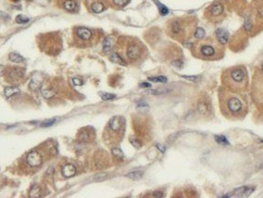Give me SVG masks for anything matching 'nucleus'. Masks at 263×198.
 I'll return each instance as SVG.
<instances>
[{
	"mask_svg": "<svg viewBox=\"0 0 263 198\" xmlns=\"http://www.w3.org/2000/svg\"><path fill=\"white\" fill-rule=\"evenodd\" d=\"M125 128V120L122 116H113L105 131V139L110 142H116L121 140Z\"/></svg>",
	"mask_w": 263,
	"mask_h": 198,
	"instance_id": "f257e3e1",
	"label": "nucleus"
},
{
	"mask_svg": "<svg viewBox=\"0 0 263 198\" xmlns=\"http://www.w3.org/2000/svg\"><path fill=\"white\" fill-rule=\"evenodd\" d=\"M26 162L31 168H38L43 163V157L38 152L33 151L27 155Z\"/></svg>",
	"mask_w": 263,
	"mask_h": 198,
	"instance_id": "f03ea898",
	"label": "nucleus"
},
{
	"mask_svg": "<svg viewBox=\"0 0 263 198\" xmlns=\"http://www.w3.org/2000/svg\"><path fill=\"white\" fill-rule=\"evenodd\" d=\"M142 54V49L140 47V46L136 45V44H133V45H129L126 51V55L127 58L131 61H137Z\"/></svg>",
	"mask_w": 263,
	"mask_h": 198,
	"instance_id": "7ed1b4c3",
	"label": "nucleus"
},
{
	"mask_svg": "<svg viewBox=\"0 0 263 198\" xmlns=\"http://www.w3.org/2000/svg\"><path fill=\"white\" fill-rule=\"evenodd\" d=\"M226 105H227V109L232 114L238 113L239 111L242 110V103L238 98H235V97L230 98L226 103Z\"/></svg>",
	"mask_w": 263,
	"mask_h": 198,
	"instance_id": "20e7f679",
	"label": "nucleus"
},
{
	"mask_svg": "<svg viewBox=\"0 0 263 198\" xmlns=\"http://www.w3.org/2000/svg\"><path fill=\"white\" fill-rule=\"evenodd\" d=\"M246 76V73L243 69L241 68H235L231 71L230 73V78L233 81V83L235 84H240L244 81Z\"/></svg>",
	"mask_w": 263,
	"mask_h": 198,
	"instance_id": "39448f33",
	"label": "nucleus"
},
{
	"mask_svg": "<svg viewBox=\"0 0 263 198\" xmlns=\"http://www.w3.org/2000/svg\"><path fill=\"white\" fill-rule=\"evenodd\" d=\"M229 33L227 30L223 29V28H219L216 30V36L218 41L222 44V45H225L228 40H229Z\"/></svg>",
	"mask_w": 263,
	"mask_h": 198,
	"instance_id": "423d86ee",
	"label": "nucleus"
},
{
	"mask_svg": "<svg viewBox=\"0 0 263 198\" xmlns=\"http://www.w3.org/2000/svg\"><path fill=\"white\" fill-rule=\"evenodd\" d=\"M76 35L83 41H87L92 37V32L91 30L85 28V27H80L76 30Z\"/></svg>",
	"mask_w": 263,
	"mask_h": 198,
	"instance_id": "0eeeda50",
	"label": "nucleus"
},
{
	"mask_svg": "<svg viewBox=\"0 0 263 198\" xmlns=\"http://www.w3.org/2000/svg\"><path fill=\"white\" fill-rule=\"evenodd\" d=\"M62 175L65 178H71L72 176H74L76 174V168L72 165V164H66L63 168H62Z\"/></svg>",
	"mask_w": 263,
	"mask_h": 198,
	"instance_id": "6e6552de",
	"label": "nucleus"
},
{
	"mask_svg": "<svg viewBox=\"0 0 263 198\" xmlns=\"http://www.w3.org/2000/svg\"><path fill=\"white\" fill-rule=\"evenodd\" d=\"M255 188L253 187H246V186H243L240 188H237L234 191V194L236 196H248L249 194H251L253 192Z\"/></svg>",
	"mask_w": 263,
	"mask_h": 198,
	"instance_id": "1a4fd4ad",
	"label": "nucleus"
},
{
	"mask_svg": "<svg viewBox=\"0 0 263 198\" xmlns=\"http://www.w3.org/2000/svg\"><path fill=\"white\" fill-rule=\"evenodd\" d=\"M209 10H210V14H211L212 16L219 17V16H221L223 13L224 8H223L222 4H221L219 2H216L211 7H210Z\"/></svg>",
	"mask_w": 263,
	"mask_h": 198,
	"instance_id": "9d476101",
	"label": "nucleus"
},
{
	"mask_svg": "<svg viewBox=\"0 0 263 198\" xmlns=\"http://www.w3.org/2000/svg\"><path fill=\"white\" fill-rule=\"evenodd\" d=\"M200 52L204 57H212L215 54V48L210 45H203L200 48Z\"/></svg>",
	"mask_w": 263,
	"mask_h": 198,
	"instance_id": "9b49d317",
	"label": "nucleus"
},
{
	"mask_svg": "<svg viewBox=\"0 0 263 198\" xmlns=\"http://www.w3.org/2000/svg\"><path fill=\"white\" fill-rule=\"evenodd\" d=\"M197 112L201 115H207L209 114L210 112V108H209V104L205 102V101H202V102H199L197 103Z\"/></svg>",
	"mask_w": 263,
	"mask_h": 198,
	"instance_id": "f8f14e48",
	"label": "nucleus"
},
{
	"mask_svg": "<svg viewBox=\"0 0 263 198\" xmlns=\"http://www.w3.org/2000/svg\"><path fill=\"white\" fill-rule=\"evenodd\" d=\"M110 60L112 63H117V64H120V65H122V66L127 65V63H126V62L124 61V59H123L119 53H117V52L111 53L110 56Z\"/></svg>",
	"mask_w": 263,
	"mask_h": 198,
	"instance_id": "ddd939ff",
	"label": "nucleus"
},
{
	"mask_svg": "<svg viewBox=\"0 0 263 198\" xmlns=\"http://www.w3.org/2000/svg\"><path fill=\"white\" fill-rule=\"evenodd\" d=\"M19 93H20V88L17 87H7L4 89V94L7 98H10Z\"/></svg>",
	"mask_w": 263,
	"mask_h": 198,
	"instance_id": "4468645a",
	"label": "nucleus"
},
{
	"mask_svg": "<svg viewBox=\"0 0 263 198\" xmlns=\"http://www.w3.org/2000/svg\"><path fill=\"white\" fill-rule=\"evenodd\" d=\"M41 92L44 98L45 99H50V98H53L57 92L56 90H54L53 88H50V87H42L41 88Z\"/></svg>",
	"mask_w": 263,
	"mask_h": 198,
	"instance_id": "2eb2a0df",
	"label": "nucleus"
},
{
	"mask_svg": "<svg viewBox=\"0 0 263 198\" xmlns=\"http://www.w3.org/2000/svg\"><path fill=\"white\" fill-rule=\"evenodd\" d=\"M9 59H10V61H11L12 63H21L24 62V58L17 52H11L9 55Z\"/></svg>",
	"mask_w": 263,
	"mask_h": 198,
	"instance_id": "dca6fc26",
	"label": "nucleus"
},
{
	"mask_svg": "<svg viewBox=\"0 0 263 198\" xmlns=\"http://www.w3.org/2000/svg\"><path fill=\"white\" fill-rule=\"evenodd\" d=\"M40 195H41V188L36 184L33 185L30 192H29V196L32 198H37Z\"/></svg>",
	"mask_w": 263,
	"mask_h": 198,
	"instance_id": "f3484780",
	"label": "nucleus"
},
{
	"mask_svg": "<svg viewBox=\"0 0 263 198\" xmlns=\"http://www.w3.org/2000/svg\"><path fill=\"white\" fill-rule=\"evenodd\" d=\"M63 7L68 11H74L77 8V3L74 0H66L63 4Z\"/></svg>",
	"mask_w": 263,
	"mask_h": 198,
	"instance_id": "a211bd4d",
	"label": "nucleus"
},
{
	"mask_svg": "<svg viewBox=\"0 0 263 198\" xmlns=\"http://www.w3.org/2000/svg\"><path fill=\"white\" fill-rule=\"evenodd\" d=\"M113 47V43L111 41V39L110 37H107L103 42V51L105 53L110 52Z\"/></svg>",
	"mask_w": 263,
	"mask_h": 198,
	"instance_id": "6ab92c4d",
	"label": "nucleus"
},
{
	"mask_svg": "<svg viewBox=\"0 0 263 198\" xmlns=\"http://www.w3.org/2000/svg\"><path fill=\"white\" fill-rule=\"evenodd\" d=\"M171 31L174 34H178L182 32V25L179 22H173L171 24Z\"/></svg>",
	"mask_w": 263,
	"mask_h": 198,
	"instance_id": "aec40b11",
	"label": "nucleus"
},
{
	"mask_svg": "<svg viewBox=\"0 0 263 198\" xmlns=\"http://www.w3.org/2000/svg\"><path fill=\"white\" fill-rule=\"evenodd\" d=\"M104 9H105V7L101 2H95L92 5V10L95 13H101L104 10Z\"/></svg>",
	"mask_w": 263,
	"mask_h": 198,
	"instance_id": "412c9836",
	"label": "nucleus"
},
{
	"mask_svg": "<svg viewBox=\"0 0 263 198\" xmlns=\"http://www.w3.org/2000/svg\"><path fill=\"white\" fill-rule=\"evenodd\" d=\"M143 175H144L143 171H133V172L127 174L126 177L129 179H132V180H139L143 177Z\"/></svg>",
	"mask_w": 263,
	"mask_h": 198,
	"instance_id": "4be33fe9",
	"label": "nucleus"
},
{
	"mask_svg": "<svg viewBox=\"0 0 263 198\" xmlns=\"http://www.w3.org/2000/svg\"><path fill=\"white\" fill-rule=\"evenodd\" d=\"M111 154H112L114 156H116L117 158H120V159H122V158L124 157L123 153L119 149L118 147H113V148H111Z\"/></svg>",
	"mask_w": 263,
	"mask_h": 198,
	"instance_id": "5701e85b",
	"label": "nucleus"
},
{
	"mask_svg": "<svg viewBox=\"0 0 263 198\" xmlns=\"http://www.w3.org/2000/svg\"><path fill=\"white\" fill-rule=\"evenodd\" d=\"M154 1L156 2V4L157 5V7H159V10H160V12H161V15H167L168 13H169V10L163 5V4H161L159 1H157V0H154Z\"/></svg>",
	"mask_w": 263,
	"mask_h": 198,
	"instance_id": "b1692460",
	"label": "nucleus"
},
{
	"mask_svg": "<svg viewBox=\"0 0 263 198\" xmlns=\"http://www.w3.org/2000/svg\"><path fill=\"white\" fill-rule=\"evenodd\" d=\"M205 35H206V32H205V30L203 28H201V27L196 28V30L195 32V38L201 39V38L205 37Z\"/></svg>",
	"mask_w": 263,
	"mask_h": 198,
	"instance_id": "393cba45",
	"label": "nucleus"
},
{
	"mask_svg": "<svg viewBox=\"0 0 263 198\" xmlns=\"http://www.w3.org/2000/svg\"><path fill=\"white\" fill-rule=\"evenodd\" d=\"M91 132H88V131H83V132H81L80 134V139L81 140H83V141H87V140H90L93 137H91Z\"/></svg>",
	"mask_w": 263,
	"mask_h": 198,
	"instance_id": "a878e982",
	"label": "nucleus"
},
{
	"mask_svg": "<svg viewBox=\"0 0 263 198\" xmlns=\"http://www.w3.org/2000/svg\"><path fill=\"white\" fill-rule=\"evenodd\" d=\"M29 21H30V19H29L28 17L23 16V15H18V16L16 17V22H17L18 23H20V24L27 23V22H29Z\"/></svg>",
	"mask_w": 263,
	"mask_h": 198,
	"instance_id": "bb28decb",
	"label": "nucleus"
},
{
	"mask_svg": "<svg viewBox=\"0 0 263 198\" xmlns=\"http://www.w3.org/2000/svg\"><path fill=\"white\" fill-rule=\"evenodd\" d=\"M215 139H216V141L218 142V143H220V144H222V145H228L229 144V142H228V139L224 137V136H220V135H218V136H215Z\"/></svg>",
	"mask_w": 263,
	"mask_h": 198,
	"instance_id": "cd10ccee",
	"label": "nucleus"
},
{
	"mask_svg": "<svg viewBox=\"0 0 263 198\" xmlns=\"http://www.w3.org/2000/svg\"><path fill=\"white\" fill-rule=\"evenodd\" d=\"M130 142H131L135 148H141V146H142V142L139 140L138 138H135V137H131V138H130Z\"/></svg>",
	"mask_w": 263,
	"mask_h": 198,
	"instance_id": "c85d7f7f",
	"label": "nucleus"
},
{
	"mask_svg": "<svg viewBox=\"0 0 263 198\" xmlns=\"http://www.w3.org/2000/svg\"><path fill=\"white\" fill-rule=\"evenodd\" d=\"M148 80L153 81V82H159V83H166L167 82V77L165 76H157V77H149Z\"/></svg>",
	"mask_w": 263,
	"mask_h": 198,
	"instance_id": "c756f323",
	"label": "nucleus"
},
{
	"mask_svg": "<svg viewBox=\"0 0 263 198\" xmlns=\"http://www.w3.org/2000/svg\"><path fill=\"white\" fill-rule=\"evenodd\" d=\"M55 122H56V119H55V118L47 119V120L44 121V122L41 124V127H51L52 125H54Z\"/></svg>",
	"mask_w": 263,
	"mask_h": 198,
	"instance_id": "7c9ffc66",
	"label": "nucleus"
},
{
	"mask_svg": "<svg viewBox=\"0 0 263 198\" xmlns=\"http://www.w3.org/2000/svg\"><path fill=\"white\" fill-rule=\"evenodd\" d=\"M101 98L104 101H109V100H113V99L116 98V96L114 94H111V93H102Z\"/></svg>",
	"mask_w": 263,
	"mask_h": 198,
	"instance_id": "2f4dec72",
	"label": "nucleus"
},
{
	"mask_svg": "<svg viewBox=\"0 0 263 198\" xmlns=\"http://www.w3.org/2000/svg\"><path fill=\"white\" fill-rule=\"evenodd\" d=\"M252 28V22H251V19L250 17H246V20H245V29L247 30V31H250Z\"/></svg>",
	"mask_w": 263,
	"mask_h": 198,
	"instance_id": "473e14b6",
	"label": "nucleus"
},
{
	"mask_svg": "<svg viewBox=\"0 0 263 198\" xmlns=\"http://www.w3.org/2000/svg\"><path fill=\"white\" fill-rule=\"evenodd\" d=\"M128 2H129V0H113L114 5L118 7H124L125 5H127Z\"/></svg>",
	"mask_w": 263,
	"mask_h": 198,
	"instance_id": "72a5a7b5",
	"label": "nucleus"
},
{
	"mask_svg": "<svg viewBox=\"0 0 263 198\" xmlns=\"http://www.w3.org/2000/svg\"><path fill=\"white\" fill-rule=\"evenodd\" d=\"M108 174L107 173H99V174H96L94 178V180L95 181H98V180H103L107 178Z\"/></svg>",
	"mask_w": 263,
	"mask_h": 198,
	"instance_id": "f704fd0d",
	"label": "nucleus"
},
{
	"mask_svg": "<svg viewBox=\"0 0 263 198\" xmlns=\"http://www.w3.org/2000/svg\"><path fill=\"white\" fill-rule=\"evenodd\" d=\"M72 83L75 85V86H82L83 85V80L82 79H79V78H73L72 79Z\"/></svg>",
	"mask_w": 263,
	"mask_h": 198,
	"instance_id": "c9c22d12",
	"label": "nucleus"
},
{
	"mask_svg": "<svg viewBox=\"0 0 263 198\" xmlns=\"http://www.w3.org/2000/svg\"><path fill=\"white\" fill-rule=\"evenodd\" d=\"M183 77L185 78V79H188V80H190V81H197V80L199 79L198 76H187V75H183Z\"/></svg>",
	"mask_w": 263,
	"mask_h": 198,
	"instance_id": "e433bc0d",
	"label": "nucleus"
},
{
	"mask_svg": "<svg viewBox=\"0 0 263 198\" xmlns=\"http://www.w3.org/2000/svg\"><path fill=\"white\" fill-rule=\"evenodd\" d=\"M140 87H151V85L149 83H141Z\"/></svg>",
	"mask_w": 263,
	"mask_h": 198,
	"instance_id": "4c0bfd02",
	"label": "nucleus"
},
{
	"mask_svg": "<svg viewBox=\"0 0 263 198\" xmlns=\"http://www.w3.org/2000/svg\"><path fill=\"white\" fill-rule=\"evenodd\" d=\"M5 71V67L3 65H0V76H2Z\"/></svg>",
	"mask_w": 263,
	"mask_h": 198,
	"instance_id": "58836bf2",
	"label": "nucleus"
},
{
	"mask_svg": "<svg viewBox=\"0 0 263 198\" xmlns=\"http://www.w3.org/2000/svg\"><path fill=\"white\" fill-rule=\"evenodd\" d=\"M261 69H262V71H263V63H262V64H261Z\"/></svg>",
	"mask_w": 263,
	"mask_h": 198,
	"instance_id": "ea45409f",
	"label": "nucleus"
},
{
	"mask_svg": "<svg viewBox=\"0 0 263 198\" xmlns=\"http://www.w3.org/2000/svg\"><path fill=\"white\" fill-rule=\"evenodd\" d=\"M14 1H17V2H18V1H21V0H14Z\"/></svg>",
	"mask_w": 263,
	"mask_h": 198,
	"instance_id": "a19ab883",
	"label": "nucleus"
},
{
	"mask_svg": "<svg viewBox=\"0 0 263 198\" xmlns=\"http://www.w3.org/2000/svg\"><path fill=\"white\" fill-rule=\"evenodd\" d=\"M261 168H262V169H263V164H262V165H261Z\"/></svg>",
	"mask_w": 263,
	"mask_h": 198,
	"instance_id": "79ce46f5",
	"label": "nucleus"
},
{
	"mask_svg": "<svg viewBox=\"0 0 263 198\" xmlns=\"http://www.w3.org/2000/svg\"><path fill=\"white\" fill-rule=\"evenodd\" d=\"M261 141H262V142H263V139H261Z\"/></svg>",
	"mask_w": 263,
	"mask_h": 198,
	"instance_id": "37998d69",
	"label": "nucleus"
}]
</instances>
